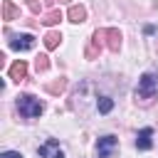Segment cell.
<instances>
[{
	"label": "cell",
	"mask_w": 158,
	"mask_h": 158,
	"mask_svg": "<svg viewBox=\"0 0 158 158\" xmlns=\"http://www.w3.org/2000/svg\"><path fill=\"white\" fill-rule=\"evenodd\" d=\"M35 47V37L32 35H15L10 40V49H17V52H27Z\"/></svg>",
	"instance_id": "obj_6"
},
{
	"label": "cell",
	"mask_w": 158,
	"mask_h": 158,
	"mask_svg": "<svg viewBox=\"0 0 158 158\" xmlns=\"http://www.w3.org/2000/svg\"><path fill=\"white\" fill-rule=\"evenodd\" d=\"M20 17V7H15V2H10V0H5L2 2V20H17Z\"/></svg>",
	"instance_id": "obj_11"
},
{
	"label": "cell",
	"mask_w": 158,
	"mask_h": 158,
	"mask_svg": "<svg viewBox=\"0 0 158 158\" xmlns=\"http://www.w3.org/2000/svg\"><path fill=\"white\" fill-rule=\"evenodd\" d=\"M118 148V138L116 136H101L96 141V158H111Z\"/></svg>",
	"instance_id": "obj_4"
},
{
	"label": "cell",
	"mask_w": 158,
	"mask_h": 158,
	"mask_svg": "<svg viewBox=\"0 0 158 158\" xmlns=\"http://www.w3.org/2000/svg\"><path fill=\"white\" fill-rule=\"evenodd\" d=\"M121 40H123V37H121V32H118L116 27H109V30H106V47H109L111 52H118V49H121Z\"/></svg>",
	"instance_id": "obj_9"
},
{
	"label": "cell",
	"mask_w": 158,
	"mask_h": 158,
	"mask_svg": "<svg viewBox=\"0 0 158 158\" xmlns=\"http://www.w3.org/2000/svg\"><path fill=\"white\" fill-rule=\"evenodd\" d=\"M17 111H20L22 118H37L44 111V104L32 94H20L17 96Z\"/></svg>",
	"instance_id": "obj_2"
},
{
	"label": "cell",
	"mask_w": 158,
	"mask_h": 158,
	"mask_svg": "<svg viewBox=\"0 0 158 158\" xmlns=\"http://www.w3.org/2000/svg\"><path fill=\"white\" fill-rule=\"evenodd\" d=\"M47 2H59V0H47Z\"/></svg>",
	"instance_id": "obj_19"
},
{
	"label": "cell",
	"mask_w": 158,
	"mask_h": 158,
	"mask_svg": "<svg viewBox=\"0 0 158 158\" xmlns=\"http://www.w3.org/2000/svg\"><path fill=\"white\" fill-rule=\"evenodd\" d=\"M96 109H99V114H109V111L114 109V99H109V96H99Z\"/></svg>",
	"instance_id": "obj_14"
},
{
	"label": "cell",
	"mask_w": 158,
	"mask_h": 158,
	"mask_svg": "<svg viewBox=\"0 0 158 158\" xmlns=\"http://www.w3.org/2000/svg\"><path fill=\"white\" fill-rule=\"evenodd\" d=\"M27 10L35 12V15H40V10H42V0H27Z\"/></svg>",
	"instance_id": "obj_17"
},
{
	"label": "cell",
	"mask_w": 158,
	"mask_h": 158,
	"mask_svg": "<svg viewBox=\"0 0 158 158\" xmlns=\"http://www.w3.org/2000/svg\"><path fill=\"white\" fill-rule=\"evenodd\" d=\"M35 69H37V74H40V72H47V69H49V57H47V54H40V57L35 59Z\"/></svg>",
	"instance_id": "obj_16"
},
{
	"label": "cell",
	"mask_w": 158,
	"mask_h": 158,
	"mask_svg": "<svg viewBox=\"0 0 158 158\" xmlns=\"http://www.w3.org/2000/svg\"><path fill=\"white\" fill-rule=\"evenodd\" d=\"M0 158H22V153H20V151H5Z\"/></svg>",
	"instance_id": "obj_18"
},
{
	"label": "cell",
	"mask_w": 158,
	"mask_h": 158,
	"mask_svg": "<svg viewBox=\"0 0 158 158\" xmlns=\"http://www.w3.org/2000/svg\"><path fill=\"white\" fill-rule=\"evenodd\" d=\"M59 2H64V0H59Z\"/></svg>",
	"instance_id": "obj_20"
},
{
	"label": "cell",
	"mask_w": 158,
	"mask_h": 158,
	"mask_svg": "<svg viewBox=\"0 0 158 158\" xmlns=\"http://www.w3.org/2000/svg\"><path fill=\"white\" fill-rule=\"evenodd\" d=\"M67 17H69V22H84L86 20V7L84 5H72L69 7V12H67Z\"/></svg>",
	"instance_id": "obj_10"
},
{
	"label": "cell",
	"mask_w": 158,
	"mask_h": 158,
	"mask_svg": "<svg viewBox=\"0 0 158 158\" xmlns=\"http://www.w3.org/2000/svg\"><path fill=\"white\" fill-rule=\"evenodd\" d=\"M44 89H47L49 94H62V91L67 89V79H64V77H59V79H54V81H47V84H44Z\"/></svg>",
	"instance_id": "obj_12"
},
{
	"label": "cell",
	"mask_w": 158,
	"mask_h": 158,
	"mask_svg": "<svg viewBox=\"0 0 158 158\" xmlns=\"http://www.w3.org/2000/svg\"><path fill=\"white\" fill-rule=\"evenodd\" d=\"M158 94V74L153 72H146L141 79H138V86H136V99L141 104H151Z\"/></svg>",
	"instance_id": "obj_1"
},
{
	"label": "cell",
	"mask_w": 158,
	"mask_h": 158,
	"mask_svg": "<svg viewBox=\"0 0 158 158\" xmlns=\"http://www.w3.org/2000/svg\"><path fill=\"white\" fill-rule=\"evenodd\" d=\"M7 74H10L12 81H22V79L27 77V62H25V59H17V62L7 69Z\"/></svg>",
	"instance_id": "obj_8"
},
{
	"label": "cell",
	"mask_w": 158,
	"mask_h": 158,
	"mask_svg": "<svg viewBox=\"0 0 158 158\" xmlns=\"http://www.w3.org/2000/svg\"><path fill=\"white\" fill-rule=\"evenodd\" d=\"M104 44H106V30H96V32L91 35L86 49H84V57H86V59H96V57L101 54Z\"/></svg>",
	"instance_id": "obj_3"
},
{
	"label": "cell",
	"mask_w": 158,
	"mask_h": 158,
	"mask_svg": "<svg viewBox=\"0 0 158 158\" xmlns=\"http://www.w3.org/2000/svg\"><path fill=\"white\" fill-rule=\"evenodd\" d=\"M37 156H40V158H64V151L59 148V141H57V138H47V141L37 148Z\"/></svg>",
	"instance_id": "obj_5"
},
{
	"label": "cell",
	"mask_w": 158,
	"mask_h": 158,
	"mask_svg": "<svg viewBox=\"0 0 158 158\" xmlns=\"http://www.w3.org/2000/svg\"><path fill=\"white\" fill-rule=\"evenodd\" d=\"M59 42H62V35H59V32H54V30H52V32H47V35H44V47H47V49L59 47Z\"/></svg>",
	"instance_id": "obj_13"
},
{
	"label": "cell",
	"mask_w": 158,
	"mask_h": 158,
	"mask_svg": "<svg viewBox=\"0 0 158 158\" xmlns=\"http://www.w3.org/2000/svg\"><path fill=\"white\" fill-rule=\"evenodd\" d=\"M136 148L138 151H151L153 148V128H141L138 133H136Z\"/></svg>",
	"instance_id": "obj_7"
},
{
	"label": "cell",
	"mask_w": 158,
	"mask_h": 158,
	"mask_svg": "<svg viewBox=\"0 0 158 158\" xmlns=\"http://www.w3.org/2000/svg\"><path fill=\"white\" fill-rule=\"evenodd\" d=\"M59 20H62V12H59V10H49V12H47V15L42 17V22H44L47 27H52V25H57Z\"/></svg>",
	"instance_id": "obj_15"
}]
</instances>
